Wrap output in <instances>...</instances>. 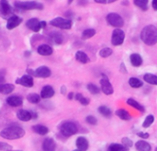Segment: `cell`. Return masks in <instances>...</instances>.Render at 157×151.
Wrapping results in <instances>:
<instances>
[{"instance_id":"6da1fadb","label":"cell","mask_w":157,"mask_h":151,"mask_svg":"<svg viewBox=\"0 0 157 151\" xmlns=\"http://www.w3.org/2000/svg\"><path fill=\"white\" fill-rule=\"evenodd\" d=\"M25 134L26 132L22 127H20L19 125H10V126L4 128L0 132V137L5 139L15 140V139H19L23 137Z\"/></svg>"},{"instance_id":"7a4b0ae2","label":"cell","mask_w":157,"mask_h":151,"mask_svg":"<svg viewBox=\"0 0 157 151\" xmlns=\"http://www.w3.org/2000/svg\"><path fill=\"white\" fill-rule=\"evenodd\" d=\"M142 41L147 45H155L157 43V28L154 25L145 26L141 32Z\"/></svg>"},{"instance_id":"3957f363","label":"cell","mask_w":157,"mask_h":151,"mask_svg":"<svg viewBox=\"0 0 157 151\" xmlns=\"http://www.w3.org/2000/svg\"><path fill=\"white\" fill-rule=\"evenodd\" d=\"M14 6L19 9L23 10H41L43 9V4L37 1H16Z\"/></svg>"},{"instance_id":"277c9868","label":"cell","mask_w":157,"mask_h":151,"mask_svg":"<svg viewBox=\"0 0 157 151\" xmlns=\"http://www.w3.org/2000/svg\"><path fill=\"white\" fill-rule=\"evenodd\" d=\"M77 131H78L77 125L73 122H64L60 126V132L65 137H69L75 135Z\"/></svg>"},{"instance_id":"5b68a950","label":"cell","mask_w":157,"mask_h":151,"mask_svg":"<svg viewBox=\"0 0 157 151\" xmlns=\"http://www.w3.org/2000/svg\"><path fill=\"white\" fill-rule=\"evenodd\" d=\"M50 24L53 27L63 29V30H70L72 28L73 22L71 19L63 18H55L51 20Z\"/></svg>"},{"instance_id":"8992f818","label":"cell","mask_w":157,"mask_h":151,"mask_svg":"<svg viewBox=\"0 0 157 151\" xmlns=\"http://www.w3.org/2000/svg\"><path fill=\"white\" fill-rule=\"evenodd\" d=\"M13 15L14 9L7 1H0V17L4 19H8Z\"/></svg>"},{"instance_id":"52a82bcc","label":"cell","mask_w":157,"mask_h":151,"mask_svg":"<svg viewBox=\"0 0 157 151\" xmlns=\"http://www.w3.org/2000/svg\"><path fill=\"white\" fill-rule=\"evenodd\" d=\"M107 21L113 27L116 28H121L124 25V20L123 18L117 13H109L107 16Z\"/></svg>"},{"instance_id":"ba28073f","label":"cell","mask_w":157,"mask_h":151,"mask_svg":"<svg viewBox=\"0 0 157 151\" xmlns=\"http://www.w3.org/2000/svg\"><path fill=\"white\" fill-rule=\"evenodd\" d=\"M125 39V33L121 29H116L113 30L112 32V36H111V43L114 46H118L123 43Z\"/></svg>"},{"instance_id":"9c48e42d","label":"cell","mask_w":157,"mask_h":151,"mask_svg":"<svg viewBox=\"0 0 157 151\" xmlns=\"http://www.w3.org/2000/svg\"><path fill=\"white\" fill-rule=\"evenodd\" d=\"M100 86H101V90L106 95H111L114 92L111 83L109 82L108 77L105 75H102V78L100 79Z\"/></svg>"},{"instance_id":"30bf717a","label":"cell","mask_w":157,"mask_h":151,"mask_svg":"<svg viewBox=\"0 0 157 151\" xmlns=\"http://www.w3.org/2000/svg\"><path fill=\"white\" fill-rule=\"evenodd\" d=\"M51 75H52V71L46 66H41L40 67H38L36 70H34V77H37L47 78V77H51Z\"/></svg>"},{"instance_id":"8fae6325","label":"cell","mask_w":157,"mask_h":151,"mask_svg":"<svg viewBox=\"0 0 157 151\" xmlns=\"http://www.w3.org/2000/svg\"><path fill=\"white\" fill-rule=\"evenodd\" d=\"M16 83L18 85H21L26 88H31L34 85V80L31 76L29 75H24L21 77H18L16 79Z\"/></svg>"},{"instance_id":"7c38bea8","label":"cell","mask_w":157,"mask_h":151,"mask_svg":"<svg viewBox=\"0 0 157 151\" xmlns=\"http://www.w3.org/2000/svg\"><path fill=\"white\" fill-rule=\"evenodd\" d=\"M26 26H27V28H29V30H31L34 32H39L41 30L40 21L38 18H36L29 19L26 22Z\"/></svg>"},{"instance_id":"4fadbf2b","label":"cell","mask_w":157,"mask_h":151,"mask_svg":"<svg viewBox=\"0 0 157 151\" xmlns=\"http://www.w3.org/2000/svg\"><path fill=\"white\" fill-rule=\"evenodd\" d=\"M21 22H22V18L20 17H18L17 15H13L6 21V29L13 30V29L17 28V26H19V24H21Z\"/></svg>"},{"instance_id":"5bb4252c","label":"cell","mask_w":157,"mask_h":151,"mask_svg":"<svg viewBox=\"0 0 157 151\" xmlns=\"http://www.w3.org/2000/svg\"><path fill=\"white\" fill-rule=\"evenodd\" d=\"M6 101L11 107H19L23 104V99L17 95H13V96L6 98Z\"/></svg>"},{"instance_id":"9a60e30c","label":"cell","mask_w":157,"mask_h":151,"mask_svg":"<svg viewBox=\"0 0 157 151\" xmlns=\"http://www.w3.org/2000/svg\"><path fill=\"white\" fill-rule=\"evenodd\" d=\"M42 150L43 151H55L56 149V143L54 139L51 137H47L42 142Z\"/></svg>"},{"instance_id":"2e32d148","label":"cell","mask_w":157,"mask_h":151,"mask_svg":"<svg viewBox=\"0 0 157 151\" xmlns=\"http://www.w3.org/2000/svg\"><path fill=\"white\" fill-rule=\"evenodd\" d=\"M37 52H38V54H40V55L48 56V55L52 54L53 49H52V46H50L49 44H40V45L38 47Z\"/></svg>"},{"instance_id":"e0dca14e","label":"cell","mask_w":157,"mask_h":151,"mask_svg":"<svg viewBox=\"0 0 157 151\" xmlns=\"http://www.w3.org/2000/svg\"><path fill=\"white\" fill-rule=\"evenodd\" d=\"M54 89L52 86H44L40 91V98L41 99H50L54 95Z\"/></svg>"},{"instance_id":"ac0fdd59","label":"cell","mask_w":157,"mask_h":151,"mask_svg":"<svg viewBox=\"0 0 157 151\" xmlns=\"http://www.w3.org/2000/svg\"><path fill=\"white\" fill-rule=\"evenodd\" d=\"M75 145H76L77 149H79L80 151H86L88 149V146H89L87 139L84 137H79L76 139Z\"/></svg>"},{"instance_id":"d6986e66","label":"cell","mask_w":157,"mask_h":151,"mask_svg":"<svg viewBox=\"0 0 157 151\" xmlns=\"http://www.w3.org/2000/svg\"><path fill=\"white\" fill-rule=\"evenodd\" d=\"M17 117L18 118V120L22 122H29L32 119L30 111H27V110H19L17 113Z\"/></svg>"},{"instance_id":"ffe728a7","label":"cell","mask_w":157,"mask_h":151,"mask_svg":"<svg viewBox=\"0 0 157 151\" xmlns=\"http://www.w3.org/2000/svg\"><path fill=\"white\" fill-rule=\"evenodd\" d=\"M50 38L53 42V43L58 44V45L59 44H62L63 42V34L60 33V32H58V31H52V32H51Z\"/></svg>"},{"instance_id":"44dd1931","label":"cell","mask_w":157,"mask_h":151,"mask_svg":"<svg viewBox=\"0 0 157 151\" xmlns=\"http://www.w3.org/2000/svg\"><path fill=\"white\" fill-rule=\"evenodd\" d=\"M135 148L138 151H151L152 150V147L151 145L144 140H140L135 144Z\"/></svg>"},{"instance_id":"7402d4cb","label":"cell","mask_w":157,"mask_h":151,"mask_svg":"<svg viewBox=\"0 0 157 151\" xmlns=\"http://www.w3.org/2000/svg\"><path fill=\"white\" fill-rule=\"evenodd\" d=\"M14 89H15V86L13 84L5 83V84L0 85V93L3 94V95L10 94L11 92H13Z\"/></svg>"},{"instance_id":"603a6c76","label":"cell","mask_w":157,"mask_h":151,"mask_svg":"<svg viewBox=\"0 0 157 151\" xmlns=\"http://www.w3.org/2000/svg\"><path fill=\"white\" fill-rule=\"evenodd\" d=\"M130 60H131L132 65L133 66H135V67L141 66L142 64H143V58H142V56L139 54H131Z\"/></svg>"},{"instance_id":"cb8c5ba5","label":"cell","mask_w":157,"mask_h":151,"mask_svg":"<svg viewBox=\"0 0 157 151\" xmlns=\"http://www.w3.org/2000/svg\"><path fill=\"white\" fill-rule=\"evenodd\" d=\"M32 129L36 134H38L40 136H45L49 133L48 127H46L45 125H36L32 126Z\"/></svg>"},{"instance_id":"d4e9b609","label":"cell","mask_w":157,"mask_h":151,"mask_svg":"<svg viewBox=\"0 0 157 151\" xmlns=\"http://www.w3.org/2000/svg\"><path fill=\"white\" fill-rule=\"evenodd\" d=\"M75 59L82 63V64H86L88 63L90 60H89V57L87 56V54L86 53H84L83 51H77L76 54H75Z\"/></svg>"},{"instance_id":"484cf974","label":"cell","mask_w":157,"mask_h":151,"mask_svg":"<svg viewBox=\"0 0 157 151\" xmlns=\"http://www.w3.org/2000/svg\"><path fill=\"white\" fill-rule=\"evenodd\" d=\"M116 115L118 117H120L121 120H124V121H130L132 119V116L131 114L128 113V111L124 110V109H119L116 111Z\"/></svg>"},{"instance_id":"4316f807","label":"cell","mask_w":157,"mask_h":151,"mask_svg":"<svg viewBox=\"0 0 157 151\" xmlns=\"http://www.w3.org/2000/svg\"><path fill=\"white\" fill-rule=\"evenodd\" d=\"M144 81H146L147 83L151 85H157V76L154 74H150V73L145 74L144 76Z\"/></svg>"},{"instance_id":"83f0119b","label":"cell","mask_w":157,"mask_h":151,"mask_svg":"<svg viewBox=\"0 0 157 151\" xmlns=\"http://www.w3.org/2000/svg\"><path fill=\"white\" fill-rule=\"evenodd\" d=\"M127 103H128L129 105H131L132 107L135 108L136 110L140 111L141 113H144V106H143V105H141L138 101H136L135 100H133V99H132V98H131V99H128Z\"/></svg>"},{"instance_id":"f1b7e54d","label":"cell","mask_w":157,"mask_h":151,"mask_svg":"<svg viewBox=\"0 0 157 151\" xmlns=\"http://www.w3.org/2000/svg\"><path fill=\"white\" fill-rule=\"evenodd\" d=\"M27 99H28V101L30 102V103H32V104H37V103H39L40 101V95H39V94H37V93H30V94H29L28 95V97H27Z\"/></svg>"},{"instance_id":"f546056e","label":"cell","mask_w":157,"mask_h":151,"mask_svg":"<svg viewBox=\"0 0 157 151\" xmlns=\"http://www.w3.org/2000/svg\"><path fill=\"white\" fill-rule=\"evenodd\" d=\"M134 5L139 6L142 10L146 11L148 9V0H134Z\"/></svg>"},{"instance_id":"4dcf8cb0","label":"cell","mask_w":157,"mask_h":151,"mask_svg":"<svg viewBox=\"0 0 157 151\" xmlns=\"http://www.w3.org/2000/svg\"><path fill=\"white\" fill-rule=\"evenodd\" d=\"M129 84L132 88H134V89L141 88L143 86V82L137 77H131L129 80Z\"/></svg>"},{"instance_id":"1f68e13d","label":"cell","mask_w":157,"mask_h":151,"mask_svg":"<svg viewBox=\"0 0 157 151\" xmlns=\"http://www.w3.org/2000/svg\"><path fill=\"white\" fill-rule=\"evenodd\" d=\"M96 34V30L94 29H87L85 30L82 33V39L83 40H87L90 39L91 37H93Z\"/></svg>"},{"instance_id":"d6a6232c","label":"cell","mask_w":157,"mask_h":151,"mask_svg":"<svg viewBox=\"0 0 157 151\" xmlns=\"http://www.w3.org/2000/svg\"><path fill=\"white\" fill-rule=\"evenodd\" d=\"M98 112H99L100 114H102V115L105 116V117H109V116H111V114H112L111 110H110L109 107L105 106V105L100 106V107L98 108Z\"/></svg>"},{"instance_id":"836d02e7","label":"cell","mask_w":157,"mask_h":151,"mask_svg":"<svg viewBox=\"0 0 157 151\" xmlns=\"http://www.w3.org/2000/svg\"><path fill=\"white\" fill-rule=\"evenodd\" d=\"M109 151H129V149L121 144H111L109 148Z\"/></svg>"},{"instance_id":"e575fe53","label":"cell","mask_w":157,"mask_h":151,"mask_svg":"<svg viewBox=\"0 0 157 151\" xmlns=\"http://www.w3.org/2000/svg\"><path fill=\"white\" fill-rule=\"evenodd\" d=\"M112 53H113V51H112L110 48L105 47V48H103V49H101V50L99 51V55H100L101 57H103V58H107V57L110 56V55L112 54Z\"/></svg>"},{"instance_id":"d590c367","label":"cell","mask_w":157,"mask_h":151,"mask_svg":"<svg viewBox=\"0 0 157 151\" xmlns=\"http://www.w3.org/2000/svg\"><path fill=\"white\" fill-rule=\"evenodd\" d=\"M86 88H87L88 91H89L91 94H98V93L100 92L99 88H98L97 85L93 84V83H89V84H87Z\"/></svg>"},{"instance_id":"8d00e7d4","label":"cell","mask_w":157,"mask_h":151,"mask_svg":"<svg viewBox=\"0 0 157 151\" xmlns=\"http://www.w3.org/2000/svg\"><path fill=\"white\" fill-rule=\"evenodd\" d=\"M154 121H155V116L152 115V114L148 115V116L145 118V120H144V124H143V127H144V128L150 127V126L153 125Z\"/></svg>"},{"instance_id":"74e56055","label":"cell","mask_w":157,"mask_h":151,"mask_svg":"<svg viewBox=\"0 0 157 151\" xmlns=\"http://www.w3.org/2000/svg\"><path fill=\"white\" fill-rule=\"evenodd\" d=\"M122 145H123L125 148L130 149V148L132 147L133 143H132V141L130 138H128V137H123V138H122Z\"/></svg>"},{"instance_id":"f35d334b","label":"cell","mask_w":157,"mask_h":151,"mask_svg":"<svg viewBox=\"0 0 157 151\" xmlns=\"http://www.w3.org/2000/svg\"><path fill=\"white\" fill-rule=\"evenodd\" d=\"M12 146L7 144V143H5V142H0V150L3 151H8L12 150Z\"/></svg>"},{"instance_id":"ab89813d","label":"cell","mask_w":157,"mask_h":151,"mask_svg":"<svg viewBox=\"0 0 157 151\" xmlns=\"http://www.w3.org/2000/svg\"><path fill=\"white\" fill-rule=\"evenodd\" d=\"M86 123H88L89 125H92L98 124L97 118H96L95 116H93V115H88V116L86 118Z\"/></svg>"},{"instance_id":"60d3db41","label":"cell","mask_w":157,"mask_h":151,"mask_svg":"<svg viewBox=\"0 0 157 151\" xmlns=\"http://www.w3.org/2000/svg\"><path fill=\"white\" fill-rule=\"evenodd\" d=\"M6 75V70L5 68H1L0 69V85L5 84Z\"/></svg>"},{"instance_id":"b9f144b4","label":"cell","mask_w":157,"mask_h":151,"mask_svg":"<svg viewBox=\"0 0 157 151\" xmlns=\"http://www.w3.org/2000/svg\"><path fill=\"white\" fill-rule=\"evenodd\" d=\"M79 102H80L82 105H84V106H86V105H88V104H89L90 101H89V99H88V98L83 97V98H82V99L79 101Z\"/></svg>"},{"instance_id":"7bdbcfd3","label":"cell","mask_w":157,"mask_h":151,"mask_svg":"<svg viewBox=\"0 0 157 151\" xmlns=\"http://www.w3.org/2000/svg\"><path fill=\"white\" fill-rule=\"evenodd\" d=\"M138 137H142V138L146 139V138H148V137H149V134H148V133H143V132H140V133H138Z\"/></svg>"},{"instance_id":"ee69618b","label":"cell","mask_w":157,"mask_h":151,"mask_svg":"<svg viewBox=\"0 0 157 151\" xmlns=\"http://www.w3.org/2000/svg\"><path fill=\"white\" fill-rule=\"evenodd\" d=\"M83 97H84V96H83L81 93H77V94H75V99L76 101H79Z\"/></svg>"},{"instance_id":"f6af8a7d","label":"cell","mask_w":157,"mask_h":151,"mask_svg":"<svg viewBox=\"0 0 157 151\" xmlns=\"http://www.w3.org/2000/svg\"><path fill=\"white\" fill-rule=\"evenodd\" d=\"M95 2L97 3H100V4H106V3H111L114 1H107V0H95Z\"/></svg>"},{"instance_id":"bcb514c9","label":"cell","mask_w":157,"mask_h":151,"mask_svg":"<svg viewBox=\"0 0 157 151\" xmlns=\"http://www.w3.org/2000/svg\"><path fill=\"white\" fill-rule=\"evenodd\" d=\"M152 6H153V8L155 10H157V0H154L152 2Z\"/></svg>"},{"instance_id":"7dc6e473","label":"cell","mask_w":157,"mask_h":151,"mask_svg":"<svg viewBox=\"0 0 157 151\" xmlns=\"http://www.w3.org/2000/svg\"><path fill=\"white\" fill-rule=\"evenodd\" d=\"M74 97H75V94H74L73 92H70V93L68 94V96H67L68 100H73V99H74Z\"/></svg>"},{"instance_id":"c3c4849f","label":"cell","mask_w":157,"mask_h":151,"mask_svg":"<svg viewBox=\"0 0 157 151\" xmlns=\"http://www.w3.org/2000/svg\"><path fill=\"white\" fill-rule=\"evenodd\" d=\"M65 92H66V88H65L64 86H63V87L61 88V93H62V94H65Z\"/></svg>"},{"instance_id":"681fc988","label":"cell","mask_w":157,"mask_h":151,"mask_svg":"<svg viewBox=\"0 0 157 151\" xmlns=\"http://www.w3.org/2000/svg\"><path fill=\"white\" fill-rule=\"evenodd\" d=\"M46 21H40V25H41V29H44L46 27Z\"/></svg>"},{"instance_id":"f907efd6","label":"cell","mask_w":157,"mask_h":151,"mask_svg":"<svg viewBox=\"0 0 157 151\" xmlns=\"http://www.w3.org/2000/svg\"><path fill=\"white\" fill-rule=\"evenodd\" d=\"M121 70H122V71H123L124 73H126V72H127V70L125 69V66H124V64H123V63L121 64Z\"/></svg>"},{"instance_id":"816d5d0a","label":"cell","mask_w":157,"mask_h":151,"mask_svg":"<svg viewBox=\"0 0 157 151\" xmlns=\"http://www.w3.org/2000/svg\"><path fill=\"white\" fill-rule=\"evenodd\" d=\"M30 113H31V117H32V119L37 118V113H35L34 112H31V111H30Z\"/></svg>"},{"instance_id":"f5cc1de1","label":"cell","mask_w":157,"mask_h":151,"mask_svg":"<svg viewBox=\"0 0 157 151\" xmlns=\"http://www.w3.org/2000/svg\"><path fill=\"white\" fill-rule=\"evenodd\" d=\"M25 54H25L26 56H28V55L29 56V55H30V54H31V52H30V51H29V52H26Z\"/></svg>"},{"instance_id":"db71d44e","label":"cell","mask_w":157,"mask_h":151,"mask_svg":"<svg viewBox=\"0 0 157 151\" xmlns=\"http://www.w3.org/2000/svg\"><path fill=\"white\" fill-rule=\"evenodd\" d=\"M73 151H80L79 149H75V150H73Z\"/></svg>"},{"instance_id":"11a10c76","label":"cell","mask_w":157,"mask_h":151,"mask_svg":"<svg viewBox=\"0 0 157 151\" xmlns=\"http://www.w3.org/2000/svg\"><path fill=\"white\" fill-rule=\"evenodd\" d=\"M8 151H22V150H8Z\"/></svg>"},{"instance_id":"9f6ffc18","label":"cell","mask_w":157,"mask_h":151,"mask_svg":"<svg viewBox=\"0 0 157 151\" xmlns=\"http://www.w3.org/2000/svg\"><path fill=\"white\" fill-rule=\"evenodd\" d=\"M155 151H157V147H156V149H155Z\"/></svg>"}]
</instances>
